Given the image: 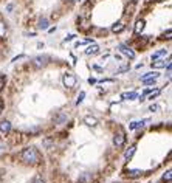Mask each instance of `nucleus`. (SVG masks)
Returning <instances> with one entry per match:
<instances>
[{
  "label": "nucleus",
  "mask_w": 172,
  "mask_h": 183,
  "mask_svg": "<svg viewBox=\"0 0 172 183\" xmlns=\"http://www.w3.org/2000/svg\"><path fill=\"white\" fill-rule=\"evenodd\" d=\"M120 51H121L123 55H126L129 59H134V58H135V53H134V51H132L127 45H124V44H121V45H120Z\"/></svg>",
  "instance_id": "nucleus-6"
},
{
  "label": "nucleus",
  "mask_w": 172,
  "mask_h": 183,
  "mask_svg": "<svg viewBox=\"0 0 172 183\" xmlns=\"http://www.w3.org/2000/svg\"><path fill=\"white\" fill-rule=\"evenodd\" d=\"M149 78H157V79H158V78H160V73H158V72H149V73L141 76V81L143 79H149Z\"/></svg>",
  "instance_id": "nucleus-18"
},
{
  "label": "nucleus",
  "mask_w": 172,
  "mask_h": 183,
  "mask_svg": "<svg viewBox=\"0 0 172 183\" xmlns=\"http://www.w3.org/2000/svg\"><path fill=\"white\" fill-rule=\"evenodd\" d=\"M143 172L140 171V169H130V171H127V177H130V178H138L140 175H141Z\"/></svg>",
  "instance_id": "nucleus-14"
},
{
  "label": "nucleus",
  "mask_w": 172,
  "mask_h": 183,
  "mask_svg": "<svg viewBox=\"0 0 172 183\" xmlns=\"http://www.w3.org/2000/svg\"><path fill=\"white\" fill-rule=\"evenodd\" d=\"M170 174H172L170 171L164 172V175H163V180H164V181H170Z\"/></svg>",
  "instance_id": "nucleus-25"
},
{
  "label": "nucleus",
  "mask_w": 172,
  "mask_h": 183,
  "mask_svg": "<svg viewBox=\"0 0 172 183\" xmlns=\"http://www.w3.org/2000/svg\"><path fill=\"white\" fill-rule=\"evenodd\" d=\"M166 55H167V50H160V51H157V53L152 55V61H157V59H160V58H163Z\"/></svg>",
  "instance_id": "nucleus-17"
},
{
  "label": "nucleus",
  "mask_w": 172,
  "mask_h": 183,
  "mask_svg": "<svg viewBox=\"0 0 172 183\" xmlns=\"http://www.w3.org/2000/svg\"><path fill=\"white\" fill-rule=\"evenodd\" d=\"M9 130H11V123L9 121H0V134L2 135H8L9 134Z\"/></svg>",
  "instance_id": "nucleus-5"
},
{
  "label": "nucleus",
  "mask_w": 172,
  "mask_h": 183,
  "mask_svg": "<svg viewBox=\"0 0 172 183\" xmlns=\"http://www.w3.org/2000/svg\"><path fill=\"white\" fill-rule=\"evenodd\" d=\"M5 36V25L0 22V37H3Z\"/></svg>",
  "instance_id": "nucleus-28"
},
{
  "label": "nucleus",
  "mask_w": 172,
  "mask_h": 183,
  "mask_svg": "<svg viewBox=\"0 0 172 183\" xmlns=\"http://www.w3.org/2000/svg\"><path fill=\"white\" fill-rule=\"evenodd\" d=\"M121 98L123 99H137L138 98V93H137V92H126V93L121 95Z\"/></svg>",
  "instance_id": "nucleus-13"
},
{
  "label": "nucleus",
  "mask_w": 172,
  "mask_h": 183,
  "mask_svg": "<svg viewBox=\"0 0 172 183\" xmlns=\"http://www.w3.org/2000/svg\"><path fill=\"white\" fill-rule=\"evenodd\" d=\"M73 37H74V36H73V34H70V36H68L67 39H65V42H68V41H71V39H73Z\"/></svg>",
  "instance_id": "nucleus-30"
},
{
  "label": "nucleus",
  "mask_w": 172,
  "mask_h": 183,
  "mask_svg": "<svg viewBox=\"0 0 172 183\" xmlns=\"http://www.w3.org/2000/svg\"><path fill=\"white\" fill-rule=\"evenodd\" d=\"M48 61H50L48 56H36V58L33 59V64H34V67L42 68V67H45V65L48 64Z\"/></svg>",
  "instance_id": "nucleus-3"
},
{
  "label": "nucleus",
  "mask_w": 172,
  "mask_h": 183,
  "mask_svg": "<svg viewBox=\"0 0 172 183\" xmlns=\"http://www.w3.org/2000/svg\"><path fill=\"white\" fill-rule=\"evenodd\" d=\"M146 123H149V118H144V120H141V121H132V123L129 124V129H130V130L140 129V127H143Z\"/></svg>",
  "instance_id": "nucleus-7"
},
{
  "label": "nucleus",
  "mask_w": 172,
  "mask_h": 183,
  "mask_svg": "<svg viewBox=\"0 0 172 183\" xmlns=\"http://www.w3.org/2000/svg\"><path fill=\"white\" fill-rule=\"evenodd\" d=\"M2 110H3V101L0 99V113H2Z\"/></svg>",
  "instance_id": "nucleus-31"
},
{
  "label": "nucleus",
  "mask_w": 172,
  "mask_h": 183,
  "mask_svg": "<svg viewBox=\"0 0 172 183\" xmlns=\"http://www.w3.org/2000/svg\"><path fill=\"white\" fill-rule=\"evenodd\" d=\"M84 123H85L87 126H90V127L98 126V120L95 118V116H85V118H84Z\"/></svg>",
  "instance_id": "nucleus-10"
},
{
  "label": "nucleus",
  "mask_w": 172,
  "mask_h": 183,
  "mask_svg": "<svg viewBox=\"0 0 172 183\" xmlns=\"http://www.w3.org/2000/svg\"><path fill=\"white\" fill-rule=\"evenodd\" d=\"M65 121H67V115H65V113H59L56 118H55V123L56 124H64Z\"/></svg>",
  "instance_id": "nucleus-19"
},
{
  "label": "nucleus",
  "mask_w": 172,
  "mask_h": 183,
  "mask_svg": "<svg viewBox=\"0 0 172 183\" xmlns=\"http://www.w3.org/2000/svg\"><path fill=\"white\" fill-rule=\"evenodd\" d=\"M155 81H157V78H149V79H143L141 82H144L146 85H152V84H155Z\"/></svg>",
  "instance_id": "nucleus-22"
},
{
  "label": "nucleus",
  "mask_w": 172,
  "mask_h": 183,
  "mask_svg": "<svg viewBox=\"0 0 172 183\" xmlns=\"http://www.w3.org/2000/svg\"><path fill=\"white\" fill-rule=\"evenodd\" d=\"M124 141H126V137H124L123 132L115 134V137H113V145H115L116 148H123V146H124Z\"/></svg>",
  "instance_id": "nucleus-4"
},
{
  "label": "nucleus",
  "mask_w": 172,
  "mask_h": 183,
  "mask_svg": "<svg viewBox=\"0 0 172 183\" xmlns=\"http://www.w3.org/2000/svg\"><path fill=\"white\" fill-rule=\"evenodd\" d=\"M5 81H6V78L5 76H0V92H2V88L5 85Z\"/></svg>",
  "instance_id": "nucleus-27"
},
{
  "label": "nucleus",
  "mask_w": 172,
  "mask_h": 183,
  "mask_svg": "<svg viewBox=\"0 0 172 183\" xmlns=\"http://www.w3.org/2000/svg\"><path fill=\"white\" fill-rule=\"evenodd\" d=\"M33 183H45V180H44V178H42L41 175H37V177H36V178L33 180Z\"/></svg>",
  "instance_id": "nucleus-26"
},
{
  "label": "nucleus",
  "mask_w": 172,
  "mask_h": 183,
  "mask_svg": "<svg viewBox=\"0 0 172 183\" xmlns=\"http://www.w3.org/2000/svg\"><path fill=\"white\" fill-rule=\"evenodd\" d=\"M84 98H85V92H81V93H79V96H78V99H76V106H79V104L84 101Z\"/></svg>",
  "instance_id": "nucleus-21"
},
{
  "label": "nucleus",
  "mask_w": 172,
  "mask_h": 183,
  "mask_svg": "<svg viewBox=\"0 0 172 183\" xmlns=\"http://www.w3.org/2000/svg\"><path fill=\"white\" fill-rule=\"evenodd\" d=\"M68 2H73V0H68Z\"/></svg>",
  "instance_id": "nucleus-32"
},
{
  "label": "nucleus",
  "mask_w": 172,
  "mask_h": 183,
  "mask_svg": "<svg viewBox=\"0 0 172 183\" xmlns=\"http://www.w3.org/2000/svg\"><path fill=\"white\" fill-rule=\"evenodd\" d=\"M20 160L23 163H28V165H37L41 157H39V152L34 148H26L20 152Z\"/></svg>",
  "instance_id": "nucleus-1"
},
{
  "label": "nucleus",
  "mask_w": 172,
  "mask_h": 183,
  "mask_svg": "<svg viewBox=\"0 0 172 183\" xmlns=\"http://www.w3.org/2000/svg\"><path fill=\"white\" fill-rule=\"evenodd\" d=\"M170 34H172V33H170V30H167V33H166V34H163V36H161V39H170Z\"/></svg>",
  "instance_id": "nucleus-29"
},
{
  "label": "nucleus",
  "mask_w": 172,
  "mask_h": 183,
  "mask_svg": "<svg viewBox=\"0 0 172 183\" xmlns=\"http://www.w3.org/2000/svg\"><path fill=\"white\" fill-rule=\"evenodd\" d=\"M48 25H50V22H48V19H41L39 20V23H37V27L41 28V30H48Z\"/></svg>",
  "instance_id": "nucleus-16"
},
{
  "label": "nucleus",
  "mask_w": 172,
  "mask_h": 183,
  "mask_svg": "<svg viewBox=\"0 0 172 183\" xmlns=\"http://www.w3.org/2000/svg\"><path fill=\"white\" fill-rule=\"evenodd\" d=\"M62 82H64V85H65V87L71 88V87H74V85H76V76H74L73 73H65V75H64V78H62Z\"/></svg>",
  "instance_id": "nucleus-2"
},
{
  "label": "nucleus",
  "mask_w": 172,
  "mask_h": 183,
  "mask_svg": "<svg viewBox=\"0 0 172 183\" xmlns=\"http://www.w3.org/2000/svg\"><path fill=\"white\" fill-rule=\"evenodd\" d=\"M124 30V23L123 22H116V23H113L112 25V31L116 34V33H121Z\"/></svg>",
  "instance_id": "nucleus-12"
},
{
  "label": "nucleus",
  "mask_w": 172,
  "mask_h": 183,
  "mask_svg": "<svg viewBox=\"0 0 172 183\" xmlns=\"http://www.w3.org/2000/svg\"><path fill=\"white\" fill-rule=\"evenodd\" d=\"M135 151H137V146H135V145H134V146H130L129 149H126V152H124V157H126V160H130L132 157H134Z\"/></svg>",
  "instance_id": "nucleus-11"
},
{
  "label": "nucleus",
  "mask_w": 172,
  "mask_h": 183,
  "mask_svg": "<svg viewBox=\"0 0 172 183\" xmlns=\"http://www.w3.org/2000/svg\"><path fill=\"white\" fill-rule=\"evenodd\" d=\"M99 53V45H96V44H91L87 50H85V55H88V56H95V55H98Z\"/></svg>",
  "instance_id": "nucleus-8"
},
{
  "label": "nucleus",
  "mask_w": 172,
  "mask_h": 183,
  "mask_svg": "<svg viewBox=\"0 0 172 183\" xmlns=\"http://www.w3.org/2000/svg\"><path fill=\"white\" fill-rule=\"evenodd\" d=\"M78 183H91V174H88V172L82 174L81 177H79Z\"/></svg>",
  "instance_id": "nucleus-15"
},
{
  "label": "nucleus",
  "mask_w": 172,
  "mask_h": 183,
  "mask_svg": "<svg viewBox=\"0 0 172 183\" xmlns=\"http://www.w3.org/2000/svg\"><path fill=\"white\" fill-rule=\"evenodd\" d=\"M160 93H161V90H155V92H152V93L149 95V99H152V101H154V98H157Z\"/></svg>",
  "instance_id": "nucleus-23"
},
{
  "label": "nucleus",
  "mask_w": 172,
  "mask_h": 183,
  "mask_svg": "<svg viewBox=\"0 0 172 183\" xmlns=\"http://www.w3.org/2000/svg\"><path fill=\"white\" fill-rule=\"evenodd\" d=\"M143 30H144V20H138V22L135 23V33L140 34Z\"/></svg>",
  "instance_id": "nucleus-20"
},
{
  "label": "nucleus",
  "mask_w": 172,
  "mask_h": 183,
  "mask_svg": "<svg viewBox=\"0 0 172 183\" xmlns=\"http://www.w3.org/2000/svg\"><path fill=\"white\" fill-rule=\"evenodd\" d=\"M167 62H169V61H167ZM167 62L163 61V59H157V61H154L150 65H152V68H164L166 65H167Z\"/></svg>",
  "instance_id": "nucleus-9"
},
{
  "label": "nucleus",
  "mask_w": 172,
  "mask_h": 183,
  "mask_svg": "<svg viewBox=\"0 0 172 183\" xmlns=\"http://www.w3.org/2000/svg\"><path fill=\"white\" fill-rule=\"evenodd\" d=\"M160 110V106H158V104H152V106L149 107V112H158Z\"/></svg>",
  "instance_id": "nucleus-24"
}]
</instances>
